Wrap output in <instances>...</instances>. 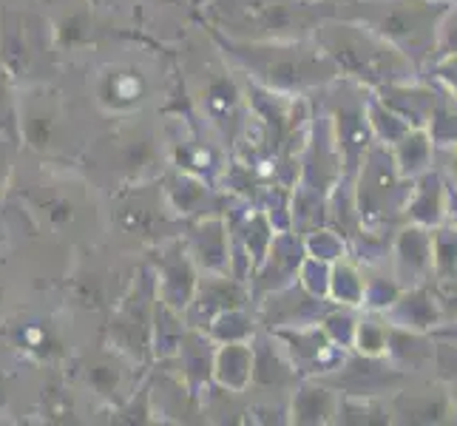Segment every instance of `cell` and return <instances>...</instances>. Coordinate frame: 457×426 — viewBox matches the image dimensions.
<instances>
[{
    "label": "cell",
    "instance_id": "6da1fadb",
    "mask_svg": "<svg viewBox=\"0 0 457 426\" xmlns=\"http://www.w3.org/2000/svg\"><path fill=\"white\" fill-rule=\"evenodd\" d=\"M148 77L137 66H112L97 83V100L112 112H131L148 100Z\"/></svg>",
    "mask_w": 457,
    "mask_h": 426
},
{
    "label": "cell",
    "instance_id": "7a4b0ae2",
    "mask_svg": "<svg viewBox=\"0 0 457 426\" xmlns=\"http://www.w3.org/2000/svg\"><path fill=\"white\" fill-rule=\"evenodd\" d=\"M0 298H4V290H0Z\"/></svg>",
    "mask_w": 457,
    "mask_h": 426
}]
</instances>
